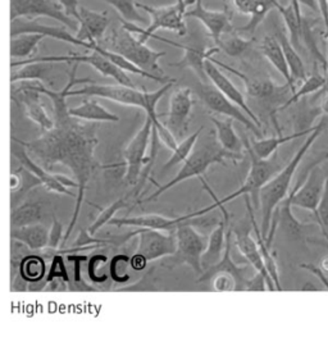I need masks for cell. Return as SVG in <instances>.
Returning <instances> with one entry per match:
<instances>
[{"label": "cell", "mask_w": 328, "mask_h": 351, "mask_svg": "<svg viewBox=\"0 0 328 351\" xmlns=\"http://www.w3.org/2000/svg\"><path fill=\"white\" fill-rule=\"evenodd\" d=\"M217 209L215 205L207 206L198 212L189 213V215H178V217H165L162 215H143L136 217H124V218H112L108 225L116 226V227H134V228H148V230H158V231H167L174 232L177 226L186 219H194L196 217L211 213L212 210Z\"/></svg>", "instance_id": "17"}, {"label": "cell", "mask_w": 328, "mask_h": 351, "mask_svg": "<svg viewBox=\"0 0 328 351\" xmlns=\"http://www.w3.org/2000/svg\"><path fill=\"white\" fill-rule=\"evenodd\" d=\"M242 158L244 156H236V154H231V153L226 152L217 141L214 131H209L204 135L203 131H202L200 136L198 137V140H196L193 152L185 160L184 166L178 171V173L164 185H159L158 182H155L154 180H150L154 185H156V190L152 195L145 197L143 200H139L137 203L143 204V203H149V202L156 200L159 196L163 195L165 191L171 190L174 186L180 185L181 182L187 181L194 177H198V178L202 177L207 172V169L213 165L227 166V160H231L233 165H236L237 162L242 160Z\"/></svg>", "instance_id": "2"}, {"label": "cell", "mask_w": 328, "mask_h": 351, "mask_svg": "<svg viewBox=\"0 0 328 351\" xmlns=\"http://www.w3.org/2000/svg\"><path fill=\"white\" fill-rule=\"evenodd\" d=\"M127 206H128V195L125 197H119L115 203L108 205L104 209H100V213L97 215V219L93 222V225L87 227L89 234L95 236L100 228H103L104 226L108 225V222L112 218H115L117 212H119L121 209H125Z\"/></svg>", "instance_id": "45"}, {"label": "cell", "mask_w": 328, "mask_h": 351, "mask_svg": "<svg viewBox=\"0 0 328 351\" xmlns=\"http://www.w3.org/2000/svg\"><path fill=\"white\" fill-rule=\"evenodd\" d=\"M211 121L215 128L214 134L220 145L231 154L244 156V141L236 134L231 118L220 119V118L211 117Z\"/></svg>", "instance_id": "35"}, {"label": "cell", "mask_w": 328, "mask_h": 351, "mask_svg": "<svg viewBox=\"0 0 328 351\" xmlns=\"http://www.w3.org/2000/svg\"><path fill=\"white\" fill-rule=\"evenodd\" d=\"M10 152L13 156L20 162L21 166L26 168L32 175L36 176L41 181V185L44 186L50 193L56 194H62V195L71 196L76 197V195L63 185L59 181L58 175H53L45 168L38 165L31 156H29L27 150L21 144L20 141L16 138V136H12V144H10Z\"/></svg>", "instance_id": "21"}, {"label": "cell", "mask_w": 328, "mask_h": 351, "mask_svg": "<svg viewBox=\"0 0 328 351\" xmlns=\"http://www.w3.org/2000/svg\"><path fill=\"white\" fill-rule=\"evenodd\" d=\"M326 159H328V153H325L323 156H320V159L314 162L305 180L303 181V185L298 184L292 189V191L288 194L292 206L307 209L316 215L327 177L323 168V163Z\"/></svg>", "instance_id": "11"}, {"label": "cell", "mask_w": 328, "mask_h": 351, "mask_svg": "<svg viewBox=\"0 0 328 351\" xmlns=\"http://www.w3.org/2000/svg\"><path fill=\"white\" fill-rule=\"evenodd\" d=\"M68 113L85 122H119V117L103 107L95 98L85 99L78 107L68 108Z\"/></svg>", "instance_id": "31"}, {"label": "cell", "mask_w": 328, "mask_h": 351, "mask_svg": "<svg viewBox=\"0 0 328 351\" xmlns=\"http://www.w3.org/2000/svg\"><path fill=\"white\" fill-rule=\"evenodd\" d=\"M69 253V249L67 250H58L57 253L54 254L50 259V267H49L48 274L45 276V281H44V286L49 285V283L56 282H65L71 283V278L68 274L67 267L65 264V259L63 255Z\"/></svg>", "instance_id": "44"}, {"label": "cell", "mask_w": 328, "mask_h": 351, "mask_svg": "<svg viewBox=\"0 0 328 351\" xmlns=\"http://www.w3.org/2000/svg\"><path fill=\"white\" fill-rule=\"evenodd\" d=\"M63 243V225L57 219L56 215H53L51 227L49 228L48 249L50 250H59Z\"/></svg>", "instance_id": "50"}, {"label": "cell", "mask_w": 328, "mask_h": 351, "mask_svg": "<svg viewBox=\"0 0 328 351\" xmlns=\"http://www.w3.org/2000/svg\"><path fill=\"white\" fill-rule=\"evenodd\" d=\"M251 41L249 39H244L240 35H237L235 31L227 32L221 36L220 41L215 44L218 49L227 54L229 57L236 58L244 54L246 50L250 48Z\"/></svg>", "instance_id": "42"}, {"label": "cell", "mask_w": 328, "mask_h": 351, "mask_svg": "<svg viewBox=\"0 0 328 351\" xmlns=\"http://www.w3.org/2000/svg\"><path fill=\"white\" fill-rule=\"evenodd\" d=\"M194 106L195 99L193 90L190 88H180L172 93L168 113H158L159 118H167V121L163 122L164 126L172 132L177 141L189 135Z\"/></svg>", "instance_id": "14"}, {"label": "cell", "mask_w": 328, "mask_h": 351, "mask_svg": "<svg viewBox=\"0 0 328 351\" xmlns=\"http://www.w3.org/2000/svg\"><path fill=\"white\" fill-rule=\"evenodd\" d=\"M193 10H186L185 17L195 19L202 22L211 38L217 44L221 36L233 31L231 25V14L227 10H213L205 8L203 0H195Z\"/></svg>", "instance_id": "22"}, {"label": "cell", "mask_w": 328, "mask_h": 351, "mask_svg": "<svg viewBox=\"0 0 328 351\" xmlns=\"http://www.w3.org/2000/svg\"><path fill=\"white\" fill-rule=\"evenodd\" d=\"M39 186H43L39 178L21 166L13 173L10 181V209L19 206L30 195V193Z\"/></svg>", "instance_id": "32"}, {"label": "cell", "mask_w": 328, "mask_h": 351, "mask_svg": "<svg viewBox=\"0 0 328 351\" xmlns=\"http://www.w3.org/2000/svg\"><path fill=\"white\" fill-rule=\"evenodd\" d=\"M150 39L159 40V41H163V43L168 44V45H172L174 48L184 50V57H183V59L178 60V62L169 63V66L171 67H177V69H193L195 75L199 77L202 82H208V77H207L205 69H204V64H205L207 59L211 58L214 54L221 51L217 47H213V48L199 47V45L198 47H186V45L178 44L176 41H172V40L165 39V38H162V36L155 35V34L152 35Z\"/></svg>", "instance_id": "23"}, {"label": "cell", "mask_w": 328, "mask_h": 351, "mask_svg": "<svg viewBox=\"0 0 328 351\" xmlns=\"http://www.w3.org/2000/svg\"><path fill=\"white\" fill-rule=\"evenodd\" d=\"M213 62L220 67V69H226V71H230L235 76L240 78L244 81V85L246 88V93L250 98L259 99V100H264V101H276V103H280L282 99L285 98L289 93H291V88L289 85H277L274 81H272L270 78H257V77H249L246 75L242 73L240 71L230 67L224 63H221L218 60L212 58ZM292 94V93H291Z\"/></svg>", "instance_id": "18"}, {"label": "cell", "mask_w": 328, "mask_h": 351, "mask_svg": "<svg viewBox=\"0 0 328 351\" xmlns=\"http://www.w3.org/2000/svg\"><path fill=\"white\" fill-rule=\"evenodd\" d=\"M213 287L215 291H235L236 290V283L230 274H215L212 278Z\"/></svg>", "instance_id": "52"}, {"label": "cell", "mask_w": 328, "mask_h": 351, "mask_svg": "<svg viewBox=\"0 0 328 351\" xmlns=\"http://www.w3.org/2000/svg\"><path fill=\"white\" fill-rule=\"evenodd\" d=\"M190 221L191 219H186L174 230L176 253L172 256L176 265L186 264L200 276L203 274L202 255L207 249L208 236L200 234Z\"/></svg>", "instance_id": "9"}, {"label": "cell", "mask_w": 328, "mask_h": 351, "mask_svg": "<svg viewBox=\"0 0 328 351\" xmlns=\"http://www.w3.org/2000/svg\"><path fill=\"white\" fill-rule=\"evenodd\" d=\"M137 237L136 254L144 256L150 263L164 256H172L176 253V234L174 232L164 234V231L139 228L137 231L127 234L122 239V243L130 240L131 237Z\"/></svg>", "instance_id": "15"}, {"label": "cell", "mask_w": 328, "mask_h": 351, "mask_svg": "<svg viewBox=\"0 0 328 351\" xmlns=\"http://www.w3.org/2000/svg\"><path fill=\"white\" fill-rule=\"evenodd\" d=\"M298 0H291L288 5L279 4L277 10L280 12L282 19L285 21V26L289 31L290 43L294 45V48L299 51L301 49V10Z\"/></svg>", "instance_id": "37"}, {"label": "cell", "mask_w": 328, "mask_h": 351, "mask_svg": "<svg viewBox=\"0 0 328 351\" xmlns=\"http://www.w3.org/2000/svg\"><path fill=\"white\" fill-rule=\"evenodd\" d=\"M159 147V137L156 135L152 118L145 117L143 127L136 132L134 138L124 150L126 173L125 182L135 187L146 165L154 166L155 156Z\"/></svg>", "instance_id": "8"}, {"label": "cell", "mask_w": 328, "mask_h": 351, "mask_svg": "<svg viewBox=\"0 0 328 351\" xmlns=\"http://www.w3.org/2000/svg\"><path fill=\"white\" fill-rule=\"evenodd\" d=\"M109 27V19L106 12H95L80 7V19L76 38L86 43H97L106 35Z\"/></svg>", "instance_id": "27"}, {"label": "cell", "mask_w": 328, "mask_h": 351, "mask_svg": "<svg viewBox=\"0 0 328 351\" xmlns=\"http://www.w3.org/2000/svg\"><path fill=\"white\" fill-rule=\"evenodd\" d=\"M43 39L44 36L38 34H21L10 38V57L23 60L34 58Z\"/></svg>", "instance_id": "40"}, {"label": "cell", "mask_w": 328, "mask_h": 351, "mask_svg": "<svg viewBox=\"0 0 328 351\" xmlns=\"http://www.w3.org/2000/svg\"><path fill=\"white\" fill-rule=\"evenodd\" d=\"M232 234L235 236V244H236V247L239 249V252L251 264V267L255 269V272L264 277V280L267 282V290L274 291L276 286L272 281L270 274H267V269H266L264 263L261 261L258 243H257V240L253 239L249 230H242V231H235V232L232 231Z\"/></svg>", "instance_id": "28"}, {"label": "cell", "mask_w": 328, "mask_h": 351, "mask_svg": "<svg viewBox=\"0 0 328 351\" xmlns=\"http://www.w3.org/2000/svg\"><path fill=\"white\" fill-rule=\"evenodd\" d=\"M245 203H246L248 212H249V217H250L251 227H253V230H254V232H255V239H257L258 247H259V252H261V261H263L264 267H266V269H267V274H270L272 281H273L274 286H276V290L281 291V290H282V287H281L280 283L279 265H277V262H276V259H274L273 254L270 252V246L266 244V240H264V237L261 236V228H259V226H258L257 221H255V217L253 215L250 196L245 195Z\"/></svg>", "instance_id": "33"}, {"label": "cell", "mask_w": 328, "mask_h": 351, "mask_svg": "<svg viewBox=\"0 0 328 351\" xmlns=\"http://www.w3.org/2000/svg\"><path fill=\"white\" fill-rule=\"evenodd\" d=\"M130 268H131L130 256H127L125 254H118L112 259L109 265L110 278L117 283L127 282L131 278V276L128 274Z\"/></svg>", "instance_id": "47"}, {"label": "cell", "mask_w": 328, "mask_h": 351, "mask_svg": "<svg viewBox=\"0 0 328 351\" xmlns=\"http://www.w3.org/2000/svg\"><path fill=\"white\" fill-rule=\"evenodd\" d=\"M174 81L164 84L162 88L155 91H145L136 88L124 86V85H100L95 81L89 82L84 88L69 90L67 97H89V98H102L124 104L128 107L140 108L148 117L152 118L153 126L159 130L163 127V122L159 121V114L156 113V106L159 100L174 86Z\"/></svg>", "instance_id": "4"}, {"label": "cell", "mask_w": 328, "mask_h": 351, "mask_svg": "<svg viewBox=\"0 0 328 351\" xmlns=\"http://www.w3.org/2000/svg\"><path fill=\"white\" fill-rule=\"evenodd\" d=\"M148 264H149V262L145 259L144 256H141L139 254L135 253L132 256H130V267L135 272L144 271V269H146Z\"/></svg>", "instance_id": "56"}, {"label": "cell", "mask_w": 328, "mask_h": 351, "mask_svg": "<svg viewBox=\"0 0 328 351\" xmlns=\"http://www.w3.org/2000/svg\"><path fill=\"white\" fill-rule=\"evenodd\" d=\"M325 84H326V77L323 75H320L318 64L314 63L313 64V73L310 76H307V78L303 81V85L300 86V88L295 90V93L291 94L289 99H286V101L282 106H280L279 110H283L286 108L291 107L292 104L298 103L300 99L305 98L310 94L317 93L320 88H325Z\"/></svg>", "instance_id": "39"}, {"label": "cell", "mask_w": 328, "mask_h": 351, "mask_svg": "<svg viewBox=\"0 0 328 351\" xmlns=\"http://www.w3.org/2000/svg\"><path fill=\"white\" fill-rule=\"evenodd\" d=\"M316 219L320 226V230L323 234L326 236L328 240V175L326 177V182H325V189H323V194L320 197L318 208H317V213H316Z\"/></svg>", "instance_id": "49"}, {"label": "cell", "mask_w": 328, "mask_h": 351, "mask_svg": "<svg viewBox=\"0 0 328 351\" xmlns=\"http://www.w3.org/2000/svg\"><path fill=\"white\" fill-rule=\"evenodd\" d=\"M230 3L233 10L250 17L251 13L255 10L257 0H230Z\"/></svg>", "instance_id": "54"}, {"label": "cell", "mask_w": 328, "mask_h": 351, "mask_svg": "<svg viewBox=\"0 0 328 351\" xmlns=\"http://www.w3.org/2000/svg\"><path fill=\"white\" fill-rule=\"evenodd\" d=\"M319 114H323V116H328V95L325 94V97L322 99V101H320V104H319L318 107Z\"/></svg>", "instance_id": "58"}, {"label": "cell", "mask_w": 328, "mask_h": 351, "mask_svg": "<svg viewBox=\"0 0 328 351\" xmlns=\"http://www.w3.org/2000/svg\"><path fill=\"white\" fill-rule=\"evenodd\" d=\"M320 268H322L323 271H327L328 272V258L322 262V267H320Z\"/></svg>", "instance_id": "59"}, {"label": "cell", "mask_w": 328, "mask_h": 351, "mask_svg": "<svg viewBox=\"0 0 328 351\" xmlns=\"http://www.w3.org/2000/svg\"><path fill=\"white\" fill-rule=\"evenodd\" d=\"M67 259L73 265V278H72V283L75 285V287H82V290L86 291H95V289L87 286L86 283L84 282L82 278V268L81 265L84 262H86V255H81V254L68 253Z\"/></svg>", "instance_id": "48"}, {"label": "cell", "mask_w": 328, "mask_h": 351, "mask_svg": "<svg viewBox=\"0 0 328 351\" xmlns=\"http://www.w3.org/2000/svg\"><path fill=\"white\" fill-rule=\"evenodd\" d=\"M214 205H215L217 209H220L222 218L220 219V222L213 230L212 234L208 237L207 249L202 255L203 272L205 269L211 268L214 264H217L221 261L223 250H224V245H226V232H227V227L230 225V218H231L230 213L224 209V205L215 204V203H214Z\"/></svg>", "instance_id": "26"}, {"label": "cell", "mask_w": 328, "mask_h": 351, "mask_svg": "<svg viewBox=\"0 0 328 351\" xmlns=\"http://www.w3.org/2000/svg\"><path fill=\"white\" fill-rule=\"evenodd\" d=\"M203 130V127H200V128L196 130L194 134L187 135V136L183 138V140L177 144V147H176V149L172 152V156H171V158H169V159L164 163L163 167H162L161 173H164L165 171L174 168V167L177 166V165L184 163L185 160L187 159V156H190V153L193 152L194 147H195V144H196V140H198V137L200 136V134H202Z\"/></svg>", "instance_id": "41"}, {"label": "cell", "mask_w": 328, "mask_h": 351, "mask_svg": "<svg viewBox=\"0 0 328 351\" xmlns=\"http://www.w3.org/2000/svg\"><path fill=\"white\" fill-rule=\"evenodd\" d=\"M276 39L280 41L281 48L289 66L290 76L294 84L296 81H304L307 78V71L303 59L299 56V51L294 48V45L290 43L289 36L280 27H276Z\"/></svg>", "instance_id": "36"}, {"label": "cell", "mask_w": 328, "mask_h": 351, "mask_svg": "<svg viewBox=\"0 0 328 351\" xmlns=\"http://www.w3.org/2000/svg\"><path fill=\"white\" fill-rule=\"evenodd\" d=\"M104 49L115 51L122 57L132 62L139 69L146 72L164 77V72L159 66V60L167 56L165 51H156L132 36L130 31L122 26L121 29H112L97 43Z\"/></svg>", "instance_id": "5"}, {"label": "cell", "mask_w": 328, "mask_h": 351, "mask_svg": "<svg viewBox=\"0 0 328 351\" xmlns=\"http://www.w3.org/2000/svg\"><path fill=\"white\" fill-rule=\"evenodd\" d=\"M90 54H78L71 53L68 56H45V57H38L35 60L40 62H51V63H85L91 66L93 69H97V72L106 77L113 78L118 85L136 88L132 80L128 77L125 71L117 67L109 59H106L100 53L91 50Z\"/></svg>", "instance_id": "16"}, {"label": "cell", "mask_w": 328, "mask_h": 351, "mask_svg": "<svg viewBox=\"0 0 328 351\" xmlns=\"http://www.w3.org/2000/svg\"><path fill=\"white\" fill-rule=\"evenodd\" d=\"M49 228L45 223L14 227L10 228V239L19 240L32 252H41L48 247Z\"/></svg>", "instance_id": "30"}, {"label": "cell", "mask_w": 328, "mask_h": 351, "mask_svg": "<svg viewBox=\"0 0 328 351\" xmlns=\"http://www.w3.org/2000/svg\"><path fill=\"white\" fill-rule=\"evenodd\" d=\"M36 17L58 21L68 29H78V21L68 17L57 0H10V21Z\"/></svg>", "instance_id": "13"}, {"label": "cell", "mask_w": 328, "mask_h": 351, "mask_svg": "<svg viewBox=\"0 0 328 351\" xmlns=\"http://www.w3.org/2000/svg\"><path fill=\"white\" fill-rule=\"evenodd\" d=\"M110 7H113L119 13V16L130 23H144L146 22L144 16L140 14L139 8L136 7L135 0H103Z\"/></svg>", "instance_id": "46"}, {"label": "cell", "mask_w": 328, "mask_h": 351, "mask_svg": "<svg viewBox=\"0 0 328 351\" xmlns=\"http://www.w3.org/2000/svg\"><path fill=\"white\" fill-rule=\"evenodd\" d=\"M317 7L318 10L320 12V16H322V20L325 23V27L326 29H328V1L327 0H317Z\"/></svg>", "instance_id": "57"}, {"label": "cell", "mask_w": 328, "mask_h": 351, "mask_svg": "<svg viewBox=\"0 0 328 351\" xmlns=\"http://www.w3.org/2000/svg\"><path fill=\"white\" fill-rule=\"evenodd\" d=\"M194 93L203 101L204 106L213 113L231 118L232 121H237L239 123H242V126L251 131L255 136H261V127L257 126L242 108L237 107L230 99L226 98L218 88L209 85L208 82L200 81L199 84L195 85Z\"/></svg>", "instance_id": "10"}, {"label": "cell", "mask_w": 328, "mask_h": 351, "mask_svg": "<svg viewBox=\"0 0 328 351\" xmlns=\"http://www.w3.org/2000/svg\"><path fill=\"white\" fill-rule=\"evenodd\" d=\"M97 128V122H85L69 114L60 121H56L51 130L44 131V134L35 140L23 141L16 137L38 165L47 171L53 169L57 165L67 167L78 182L75 210L63 236L62 247L67 243L72 230L78 222L87 186L95 169L99 168L95 159Z\"/></svg>", "instance_id": "1"}, {"label": "cell", "mask_w": 328, "mask_h": 351, "mask_svg": "<svg viewBox=\"0 0 328 351\" xmlns=\"http://www.w3.org/2000/svg\"><path fill=\"white\" fill-rule=\"evenodd\" d=\"M325 38L328 40V29H326V32H325ZM328 43V41H327Z\"/></svg>", "instance_id": "61"}, {"label": "cell", "mask_w": 328, "mask_h": 351, "mask_svg": "<svg viewBox=\"0 0 328 351\" xmlns=\"http://www.w3.org/2000/svg\"><path fill=\"white\" fill-rule=\"evenodd\" d=\"M279 4L280 3L277 0H257L255 10L251 13L250 20L248 21V23L245 26L240 27L239 31L254 34L259 27L261 22L266 20V17L268 16L270 10H277Z\"/></svg>", "instance_id": "43"}, {"label": "cell", "mask_w": 328, "mask_h": 351, "mask_svg": "<svg viewBox=\"0 0 328 351\" xmlns=\"http://www.w3.org/2000/svg\"><path fill=\"white\" fill-rule=\"evenodd\" d=\"M261 54L266 57V59L270 62V64L277 69V72L280 73L282 77L285 78L286 84L291 88V93H295V84L292 81V78L290 76V69L286 59L283 56V51L281 48L280 41L276 39V36H266L261 45Z\"/></svg>", "instance_id": "34"}, {"label": "cell", "mask_w": 328, "mask_h": 351, "mask_svg": "<svg viewBox=\"0 0 328 351\" xmlns=\"http://www.w3.org/2000/svg\"><path fill=\"white\" fill-rule=\"evenodd\" d=\"M108 262V258L106 255H94L91 259H90V263H89V276L90 278L94 281V282H104L106 278L104 276L99 274L103 271V267L106 265Z\"/></svg>", "instance_id": "51"}, {"label": "cell", "mask_w": 328, "mask_h": 351, "mask_svg": "<svg viewBox=\"0 0 328 351\" xmlns=\"http://www.w3.org/2000/svg\"><path fill=\"white\" fill-rule=\"evenodd\" d=\"M242 141H244V147L246 149V153L249 154V158H250V168H249V172L246 175L244 184L240 186L239 190H236L235 193H232V194L223 197V199H220L218 196L214 194L211 186L208 185V182L204 180L203 177H199L204 190H207L208 194L212 196L213 202L215 204L224 205L229 202H232V200L240 197V196L245 195L251 196L254 203L257 204L261 187L266 185L272 177L277 175L280 172L281 168H282V165L279 162V158H277L276 153L273 154V158L270 156L268 159H261L253 152L250 141H249L248 137H244Z\"/></svg>", "instance_id": "6"}, {"label": "cell", "mask_w": 328, "mask_h": 351, "mask_svg": "<svg viewBox=\"0 0 328 351\" xmlns=\"http://www.w3.org/2000/svg\"><path fill=\"white\" fill-rule=\"evenodd\" d=\"M21 34H38L44 38H51V39L60 40L68 44L86 48L91 50L93 44L81 41L76 38V35H72L67 27H56V26H47L38 22V20L31 19H16L10 21V38L17 36Z\"/></svg>", "instance_id": "20"}, {"label": "cell", "mask_w": 328, "mask_h": 351, "mask_svg": "<svg viewBox=\"0 0 328 351\" xmlns=\"http://www.w3.org/2000/svg\"><path fill=\"white\" fill-rule=\"evenodd\" d=\"M195 0H176L171 5L153 7L144 3H136L139 10H145L150 14L152 22L146 29H141L134 23L122 21V26L131 34H137L141 43H146L152 38V35L159 29H168L176 32L180 36L187 35V27L185 22V13L189 5H193Z\"/></svg>", "instance_id": "7"}, {"label": "cell", "mask_w": 328, "mask_h": 351, "mask_svg": "<svg viewBox=\"0 0 328 351\" xmlns=\"http://www.w3.org/2000/svg\"><path fill=\"white\" fill-rule=\"evenodd\" d=\"M10 84L21 81H35L43 85L53 86L54 85V63L51 62H40L35 59H26L21 62L10 63Z\"/></svg>", "instance_id": "25"}, {"label": "cell", "mask_w": 328, "mask_h": 351, "mask_svg": "<svg viewBox=\"0 0 328 351\" xmlns=\"http://www.w3.org/2000/svg\"><path fill=\"white\" fill-rule=\"evenodd\" d=\"M48 203L43 199H31L30 195L10 212V228L44 223L48 217Z\"/></svg>", "instance_id": "29"}, {"label": "cell", "mask_w": 328, "mask_h": 351, "mask_svg": "<svg viewBox=\"0 0 328 351\" xmlns=\"http://www.w3.org/2000/svg\"><path fill=\"white\" fill-rule=\"evenodd\" d=\"M327 1H328V0H327Z\"/></svg>", "instance_id": "62"}, {"label": "cell", "mask_w": 328, "mask_h": 351, "mask_svg": "<svg viewBox=\"0 0 328 351\" xmlns=\"http://www.w3.org/2000/svg\"><path fill=\"white\" fill-rule=\"evenodd\" d=\"M313 127L308 128V130H303V131H296L294 134H290L286 136H279L267 137V138H259V140H253L250 141V147L253 149V152L257 154V156L261 158V159H268L270 156H273L274 153H277L279 147L283 144H288L290 141H294L299 137L304 136V135H309L312 132Z\"/></svg>", "instance_id": "38"}, {"label": "cell", "mask_w": 328, "mask_h": 351, "mask_svg": "<svg viewBox=\"0 0 328 351\" xmlns=\"http://www.w3.org/2000/svg\"><path fill=\"white\" fill-rule=\"evenodd\" d=\"M10 98L23 108L25 116L43 130L49 131L54 127V119L49 116L43 94L36 88L34 81H21L12 84Z\"/></svg>", "instance_id": "12"}, {"label": "cell", "mask_w": 328, "mask_h": 351, "mask_svg": "<svg viewBox=\"0 0 328 351\" xmlns=\"http://www.w3.org/2000/svg\"><path fill=\"white\" fill-rule=\"evenodd\" d=\"M231 236L232 228L229 225L227 232H226V245L223 250L222 258L217 264H214L211 268L205 269L203 274L199 276L196 282H208L211 281L215 274H227L231 276L236 283L235 291H244L248 289V281L250 277H248V267L246 265H239L232 261L231 258Z\"/></svg>", "instance_id": "19"}, {"label": "cell", "mask_w": 328, "mask_h": 351, "mask_svg": "<svg viewBox=\"0 0 328 351\" xmlns=\"http://www.w3.org/2000/svg\"><path fill=\"white\" fill-rule=\"evenodd\" d=\"M281 5H288L291 0H277Z\"/></svg>", "instance_id": "60"}, {"label": "cell", "mask_w": 328, "mask_h": 351, "mask_svg": "<svg viewBox=\"0 0 328 351\" xmlns=\"http://www.w3.org/2000/svg\"><path fill=\"white\" fill-rule=\"evenodd\" d=\"M328 127V118L325 116L317 126L313 127L312 132L309 134L308 138L301 144L299 150L295 153V156L291 158L289 163L283 168H281L280 172L274 177H272L270 181L263 186L258 195V200L261 204V236L267 237L270 230L272 215L276 209V206L289 194L290 185L292 181V177L296 173V169L299 167L303 158L308 153L309 149L316 143L325 130Z\"/></svg>", "instance_id": "3"}, {"label": "cell", "mask_w": 328, "mask_h": 351, "mask_svg": "<svg viewBox=\"0 0 328 351\" xmlns=\"http://www.w3.org/2000/svg\"><path fill=\"white\" fill-rule=\"evenodd\" d=\"M68 17L78 21L80 19V1L78 0H57Z\"/></svg>", "instance_id": "53"}, {"label": "cell", "mask_w": 328, "mask_h": 351, "mask_svg": "<svg viewBox=\"0 0 328 351\" xmlns=\"http://www.w3.org/2000/svg\"><path fill=\"white\" fill-rule=\"evenodd\" d=\"M301 269H307L310 274H314L318 278L320 282L323 283V287H326L328 290V277L323 274V269L316 265V264H300Z\"/></svg>", "instance_id": "55"}, {"label": "cell", "mask_w": 328, "mask_h": 351, "mask_svg": "<svg viewBox=\"0 0 328 351\" xmlns=\"http://www.w3.org/2000/svg\"><path fill=\"white\" fill-rule=\"evenodd\" d=\"M213 57L205 60L204 69H205V75L208 77V81H212V85L215 88H218L226 98L230 99L232 103H235L237 107L242 108V110L248 114V117L251 118V121L258 127H261V121L259 118L255 116V113L253 112V109L249 107V104L246 103V100L244 98L242 91L233 85L230 78L227 77L223 73L222 69H220L214 62Z\"/></svg>", "instance_id": "24"}]
</instances>
